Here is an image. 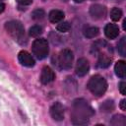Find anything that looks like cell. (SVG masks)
<instances>
[{
	"mask_svg": "<svg viewBox=\"0 0 126 126\" xmlns=\"http://www.w3.org/2000/svg\"><path fill=\"white\" fill-rule=\"evenodd\" d=\"M94 115V109L83 98L77 99L73 103L71 119L75 125H85L89 123L90 118Z\"/></svg>",
	"mask_w": 126,
	"mask_h": 126,
	"instance_id": "cell-1",
	"label": "cell"
},
{
	"mask_svg": "<svg viewBox=\"0 0 126 126\" xmlns=\"http://www.w3.org/2000/svg\"><path fill=\"white\" fill-rule=\"evenodd\" d=\"M88 89L94 95L101 96L107 90V82L102 76L94 75L90 79L88 83Z\"/></svg>",
	"mask_w": 126,
	"mask_h": 126,
	"instance_id": "cell-2",
	"label": "cell"
},
{
	"mask_svg": "<svg viewBox=\"0 0 126 126\" xmlns=\"http://www.w3.org/2000/svg\"><path fill=\"white\" fill-rule=\"evenodd\" d=\"M5 30L7 32L17 41L25 39V29L19 21H9L5 24Z\"/></svg>",
	"mask_w": 126,
	"mask_h": 126,
	"instance_id": "cell-3",
	"label": "cell"
},
{
	"mask_svg": "<svg viewBox=\"0 0 126 126\" xmlns=\"http://www.w3.org/2000/svg\"><path fill=\"white\" fill-rule=\"evenodd\" d=\"M32 49L33 55H35V57L37 59H44L45 57H47V55L49 53L48 42L45 38L35 39L32 43Z\"/></svg>",
	"mask_w": 126,
	"mask_h": 126,
	"instance_id": "cell-4",
	"label": "cell"
},
{
	"mask_svg": "<svg viewBox=\"0 0 126 126\" xmlns=\"http://www.w3.org/2000/svg\"><path fill=\"white\" fill-rule=\"evenodd\" d=\"M74 60L73 52L70 49H63L58 55V65L61 69L68 70L72 67Z\"/></svg>",
	"mask_w": 126,
	"mask_h": 126,
	"instance_id": "cell-5",
	"label": "cell"
},
{
	"mask_svg": "<svg viewBox=\"0 0 126 126\" xmlns=\"http://www.w3.org/2000/svg\"><path fill=\"white\" fill-rule=\"evenodd\" d=\"M90 14L94 19L100 20L106 16V8L100 4H94L90 8Z\"/></svg>",
	"mask_w": 126,
	"mask_h": 126,
	"instance_id": "cell-6",
	"label": "cell"
},
{
	"mask_svg": "<svg viewBox=\"0 0 126 126\" xmlns=\"http://www.w3.org/2000/svg\"><path fill=\"white\" fill-rule=\"evenodd\" d=\"M50 115L56 121L64 119V107L60 102H55L50 107Z\"/></svg>",
	"mask_w": 126,
	"mask_h": 126,
	"instance_id": "cell-7",
	"label": "cell"
},
{
	"mask_svg": "<svg viewBox=\"0 0 126 126\" xmlns=\"http://www.w3.org/2000/svg\"><path fill=\"white\" fill-rule=\"evenodd\" d=\"M89 70H90L89 61L86 58H80L76 64V68H75L76 74L79 77H83L89 73Z\"/></svg>",
	"mask_w": 126,
	"mask_h": 126,
	"instance_id": "cell-8",
	"label": "cell"
},
{
	"mask_svg": "<svg viewBox=\"0 0 126 126\" xmlns=\"http://www.w3.org/2000/svg\"><path fill=\"white\" fill-rule=\"evenodd\" d=\"M18 59H19V62L23 66H26V67H32V66H34V63H35L33 57L26 50H22L19 53Z\"/></svg>",
	"mask_w": 126,
	"mask_h": 126,
	"instance_id": "cell-9",
	"label": "cell"
},
{
	"mask_svg": "<svg viewBox=\"0 0 126 126\" xmlns=\"http://www.w3.org/2000/svg\"><path fill=\"white\" fill-rule=\"evenodd\" d=\"M55 79V74L53 72V70L51 68H49L48 66H45L42 68L41 74H40V82L44 85L49 84L51 82H53Z\"/></svg>",
	"mask_w": 126,
	"mask_h": 126,
	"instance_id": "cell-10",
	"label": "cell"
},
{
	"mask_svg": "<svg viewBox=\"0 0 126 126\" xmlns=\"http://www.w3.org/2000/svg\"><path fill=\"white\" fill-rule=\"evenodd\" d=\"M104 33L107 38L114 39L119 34V28L115 24H107L104 28Z\"/></svg>",
	"mask_w": 126,
	"mask_h": 126,
	"instance_id": "cell-11",
	"label": "cell"
},
{
	"mask_svg": "<svg viewBox=\"0 0 126 126\" xmlns=\"http://www.w3.org/2000/svg\"><path fill=\"white\" fill-rule=\"evenodd\" d=\"M48 19L51 23H60L64 19V13L60 10H51L48 14Z\"/></svg>",
	"mask_w": 126,
	"mask_h": 126,
	"instance_id": "cell-12",
	"label": "cell"
},
{
	"mask_svg": "<svg viewBox=\"0 0 126 126\" xmlns=\"http://www.w3.org/2000/svg\"><path fill=\"white\" fill-rule=\"evenodd\" d=\"M114 71L116 76H118L119 78H125L126 75V70H125V61L123 60H119L116 62L115 66H114Z\"/></svg>",
	"mask_w": 126,
	"mask_h": 126,
	"instance_id": "cell-13",
	"label": "cell"
},
{
	"mask_svg": "<svg viewBox=\"0 0 126 126\" xmlns=\"http://www.w3.org/2000/svg\"><path fill=\"white\" fill-rule=\"evenodd\" d=\"M111 63V57L106 54H100L97 60V66L100 68H106Z\"/></svg>",
	"mask_w": 126,
	"mask_h": 126,
	"instance_id": "cell-14",
	"label": "cell"
},
{
	"mask_svg": "<svg viewBox=\"0 0 126 126\" xmlns=\"http://www.w3.org/2000/svg\"><path fill=\"white\" fill-rule=\"evenodd\" d=\"M99 33V30L96 27H88L84 30V35L88 38H94L97 36Z\"/></svg>",
	"mask_w": 126,
	"mask_h": 126,
	"instance_id": "cell-15",
	"label": "cell"
},
{
	"mask_svg": "<svg viewBox=\"0 0 126 126\" xmlns=\"http://www.w3.org/2000/svg\"><path fill=\"white\" fill-rule=\"evenodd\" d=\"M110 124L113 126H125L126 125V118L124 115H121V114L114 115L110 121Z\"/></svg>",
	"mask_w": 126,
	"mask_h": 126,
	"instance_id": "cell-16",
	"label": "cell"
},
{
	"mask_svg": "<svg viewBox=\"0 0 126 126\" xmlns=\"http://www.w3.org/2000/svg\"><path fill=\"white\" fill-rule=\"evenodd\" d=\"M99 108L103 112H110L114 109V102L112 99H107L104 102H102V104L99 106Z\"/></svg>",
	"mask_w": 126,
	"mask_h": 126,
	"instance_id": "cell-17",
	"label": "cell"
},
{
	"mask_svg": "<svg viewBox=\"0 0 126 126\" xmlns=\"http://www.w3.org/2000/svg\"><path fill=\"white\" fill-rule=\"evenodd\" d=\"M117 50L121 56H126V37L125 36H123L119 40L117 44Z\"/></svg>",
	"mask_w": 126,
	"mask_h": 126,
	"instance_id": "cell-18",
	"label": "cell"
},
{
	"mask_svg": "<svg viewBox=\"0 0 126 126\" xmlns=\"http://www.w3.org/2000/svg\"><path fill=\"white\" fill-rule=\"evenodd\" d=\"M42 33V28L40 26H32L29 30V34L32 37H37Z\"/></svg>",
	"mask_w": 126,
	"mask_h": 126,
	"instance_id": "cell-19",
	"label": "cell"
},
{
	"mask_svg": "<svg viewBox=\"0 0 126 126\" xmlns=\"http://www.w3.org/2000/svg\"><path fill=\"white\" fill-rule=\"evenodd\" d=\"M122 17V11L119 9V8H113L111 11H110V18L114 21V22H117L121 19Z\"/></svg>",
	"mask_w": 126,
	"mask_h": 126,
	"instance_id": "cell-20",
	"label": "cell"
},
{
	"mask_svg": "<svg viewBox=\"0 0 126 126\" xmlns=\"http://www.w3.org/2000/svg\"><path fill=\"white\" fill-rule=\"evenodd\" d=\"M56 29H57L58 32H67L70 31V29H71V25H70L68 22H60V24L57 25Z\"/></svg>",
	"mask_w": 126,
	"mask_h": 126,
	"instance_id": "cell-21",
	"label": "cell"
},
{
	"mask_svg": "<svg viewBox=\"0 0 126 126\" xmlns=\"http://www.w3.org/2000/svg\"><path fill=\"white\" fill-rule=\"evenodd\" d=\"M45 16V13L42 9H36L32 13V18L33 20H41Z\"/></svg>",
	"mask_w": 126,
	"mask_h": 126,
	"instance_id": "cell-22",
	"label": "cell"
},
{
	"mask_svg": "<svg viewBox=\"0 0 126 126\" xmlns=\"http://www.w3.org/2000/svg\"><path fill=\"white\" fill-rule=\"evenodd\" d=\"M119 91L122 94H126V83L125 82L119 83Z\"/></svg>",
	"mask_w": 126,
	"mask_h": 126,
	"instance_id": "cell-23",
	"label": "cell"
},
{
	"mask_svg": "<svg viewBox=\"0 0 126 126\" xmlns=\"http://www.w3.org/2000/svg\"><path fill=\"white\" fill-rule=\"evenodd\" d=\"M17 2L21 5H30L32 3V0H17Z\"/></svg>",
	"mask_w": 126,
	"mask_h": 126,
	"instance_id": "cell-24",
	"label": "cell"
},
{
	"mask_svg": "<svg viewBox=\"0 0 126 126\" xmlns=\"http://www.w3.org/2000/svg\"><path fill=\"white\" fill-rule=\"evenodd\" d=\"M120 108L122 110H126V100L125 99H122L121 102H120Z\"/></svg>",
	"mask_w": 126,
	"mask_h": 126,
	"instance_id": "cell-25",
	"label": "cell"
},
{
	"mask_svg": "<svg viewBox=\"0 0 126 126\" xmlns=\"http://www.w3.org/2000/svg\"><path fill=\"white\" fill-rule=\"evenodd\" d=\"M5 10V5L3 3H0V14Z\"/></svg>",
	"mask_w": 126,
	"mask_h": 126,
	"instance_id": "cell-26",
	"label": "cell"
},
{
	"mask_svg": "<svg viewBox=\"0 0 126 126\" xmlns=\"http://www.w3.org/2000/svg\"><path fill=\"white\" fill-rule=\"evenodd\" d=\"M76 3H82V2H84L85 0H74Z\"/></svg>",
	"mask_w": 126,
	"mask_h": 126,
	"instance_id": "cell-27",
	"label": "cell"
},
{
	"mask_svg": "<svg viewBox=\"0 0 126 126\" xmlns=\"http://www.w3.org/2000/svg\"><path fill=\"white\" fill-rule=\"evenodd\" d=\"M64 1H67V0H64Z\"/></svg>",
	"mask_w": 126,
	"mask_h": 126,
	"instance_id": "cell-28",
	"label": "cell"
}]
</instances>
